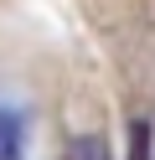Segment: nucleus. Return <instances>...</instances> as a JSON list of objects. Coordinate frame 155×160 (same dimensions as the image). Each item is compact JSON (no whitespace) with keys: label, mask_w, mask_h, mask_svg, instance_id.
I'll return each mask as SVG.
<instances>
[{"label":"nucleus","mask_w":155,"mask_h":160,"mask_svg":"<svg viewBox=\"0 0 155 160\" xmlns=\"http://www.w3.org/2000/svg\"><path fill=\"white\" fill-rule=\"evenodd\" d=\"M62 160H114V155H109V139L103 134H72Z\"/></svg>","instance_id":"obj_2"},{"label":"nucleus","mask_w":155,"mask_h":160,"mask_svg":"<svg viewBox=\"0 0 155 160\" xmlns=\"http://www.w3.org/2000/svg\"><path fill=\"white\" fill-rule=\"evenodd\" d=\"M0 160H26V124L5 103H0Z\"/></svg>","instance_id":"obj_1"},{"label":"nucleus","mask_w":155,"mask_h":160,"mask_svg":"<svg viewBox=\"0 0 155 160\" xmlns=\"http://www.w3.org/2000/svg\"><path fill=\"white\" fill-rule=\"evenodd\" d=\"M129 160H150V124H134V150H129Z\"/></svg>","instance_id":"obj_3"}]
</instances>
